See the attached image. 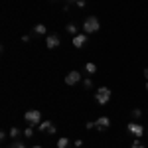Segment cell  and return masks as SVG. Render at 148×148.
<instances>
[{"label":"cell","instance_id":"83f0119b","mask_svg":"<svg viewBox=\"0 0 148 148\" xmlns=\"http://www.w3.org/2000/svg\"><path fill=\"white\" fill-rule=\"evenodd\" d=\"M49 2H56V0H49Z\"/></svg>","mask_w":148,"mask_h":148},{"label":"cell","instance_id":"5bb4252c","mask_svg":"<svg viewBox=\"0 0 148 148\" xmlns=\"http://www.w3.org/2000/svg\"><path fill=\"white\" fill-rule=\"evenodd\" d=\"M20 132H22V130H20L18 126H12V128H10V132H8V134H10V138H18V136H20Z\"/></svg>","mask_w":148,"mask_h":148},{"label":"cell","instance_id":"9c48e42d","mask_svg":"<svg viewBox=\"0 0 148 148\" xmlns=\"http://www.w3.org/2000/svg\"><path fill=\"white\" fill-rule=\"evenodd\" d=\"M46 32H47V28L44 26V24H36V26H34V34L36 36H44Z\"/></svg>","mask_w":148,"mask_h":148},{"label":"cell","instance_id":"e0dca14e","mask_svg":"<svg viewBox=\"0 0 148 148\" xmlns=\"http://www.w3.org/2000/svg\"><path fill=\"white\" fill-rule=\"evenodd\" d=\"M10 148H26V144H24V142H20V140H14V142L10 144Z\"/></svg>","mask_w":148,"mask_h":148},{"label":"cell","instance_id":"5b68a950","mask_svg":"<svg viewBox=\"0 0 148 148\" xmlns=\"http://www.w3.org/2000/svg\"><path fill=\"white\" fill-rule=\"evenodd\" d=\"M59 44H61V38L57 34H47L46 36V46L49 47V49H56V47H59Z\"/></svg>","mask_w":148,"mask_h":148},{"label":"cell","instance_id":"8992f818","mask_svg":"<svg viewBox=\"0 0 148 148\" xmlns=\"http://www.w3.org/2000/svg\"><path fill=\"white\" fill-rule=\"evenodd\" d=\"M79 81H81V73L79 71H69L67 75H65V85H69V87L77 85Z\"/></svg>","mask_w":148,"mask_h":148},{"label":"cell","instance_id":"44dd1931","mask_svg":"<svg viewBox=\"0 0 148 148\" xmlns=\"http://www.w3.org/2000/svg\"><path fill=\"white\" fill-rule=\"evenodd\" d=\"M57 132V128H56V125H51L49 128H47V134H56Z\"/></svg>","mask_w":148,"mask_h":148},{"label":"cell","instance_id":"603a6c76","mask_svg":"<svg viewBox=\"0 0 148 148\" xmlns=\"http://www.w3.org/2000/svg\"><path fill=\"white\" fill-rule=\"evenodd\" d=\"M77 6L79 8H85V0H77Z\"/></svg>","mask_w":148,"mask_h":148},{"label":"cell","instance_id":"277c9868","mask_svg":"<svg viewBox=\"0 0 148 148\" xmlns=\"http://www.w3.org/2000/svg\"><path fill=\"white\" fill-rule=\"evenodd\" d=\"M126 130L134 138H142V134H144V126L140 125V123H128L126 125Z\"/></svg>","mask_w":148,"mask_h":148},{"label":"cell","instance_id":"2e32d148","mask_svg":"<svg viewBox=\"0 0 148 148\" xmlns=\"http://www.w3.org/2000/svg\"><path fill=\"white\" fill-rule=\"evenodd\" d=\"M83 87H85V89H91L93 87V79L91 77H85V79H83Z\"/></svg>","mask_w":148,"mask_h":148},{"label":"cell","instance_id":"d6986e66","mask_svg":"<svg viewBox=\"0 0 148 148\" xmlns=\"http://www.w3.org/2000/svg\"><path fill=\"white\" fill-rule=\"evenodd\" d=\"M85 128H87V130H91V128H97V123H95V121H89V123L85 125Z\"/></svg>","mask_w":148,"mask_h":148},{"label":"cell","instance_id":"8fae6325","mask_svg":"<svg viewBox=\"0 0 148 148\" xmlns=\"http://www.w3.org/2000/svg\"><path fill=\"white\" fill-rule=\"evenodd\" d=\"M85 71H87L89 75H93V73H97V65H95L93 61H89V63H85Z\"/></svg>","mask_w":148,"mask_h":148},{"label":"cell","instance_id":"d4e9b609","mask_svg":"<svg viewBox=\"0 0 148 148\" xmlns=\"http://www.w3.org/2000/svg\"><path fill=\"white\" fill-rule=\"evenodd\" d=\"M71 2H75V4H77V0H67V4H71Z\"/></svg>","mask_w":148,"mask_h":148},{"label":"cell","instance_id":"cb8c5ba5","mask_svg":"<svg viewBox=\"0 0 148 148\" xmlns=\"http://www.w3.org/2000/svg\"><path fill=\"white\" fill-rule=\"evenodd\" d=\"M144 77H146V81H148V67L144 69Z\"/></svg>","mask_w":148,"mask_h":148},{"label":"cell","instance_id":"30bf717a","mask_svg":"<svg viewBox=\"0 0 148 148\" xmlns=\"http://www.w3.org/2000/svg\"><path fill=\"white\" fill-rule=\"evenodd\" d=\"M65 32H67L69 36H77V34H79V30H77L75 24H67V26H65Z\"/></svg>","mask_w":148,"mask_h":148},{"label":"cell","instance_id":"6da1fadb","mask_svg":"<svg viewBox=\"0 0 148 148\" xmlns=\"http://www.w3.org/2000/svg\"><path fill=\"white\" fill-rule=\"evenodd\" d=\"M99 28H101V24H99V18L97 16H87L85 18V22H83V34H95V32H99Z\"/></svg>","mask_w":148,"mask_h":148},{"label":"cell","instance_id":"3957f363","mask_svg":"<svg viewBox=\"0 0 148 148\" xmlns=\"http://www.w3.org/2000/svg\"><path fill=\"white\" fill-rule=\"evenodd\" d=\"M24 119H26V123H28L30 126H38L40 123H42V113H40L38 109H30V111H26Z\"/></svg>","mask_w":148,"mask_h":148},{"label":"cell","instance_id":"7a4b0ae2","mask_svg":"<svg viewBox=\"0 0 148 148\" xmlns=\"http://www.w3.org/2000/svg\"><path fill=\"white\" fill-rule=\"evenodd\" d=\"M111 95H113V91L109 87H99L95 91V101L99 103V105H107V103L111 101Z\"/></svg>","mask_w":148,"mask_h":148},{"label":"cell","instance_id":"4316f807","mask_svg":"<svg viewBox=\"0 0 148 148\" xmlns=\"http://www.w3.org/2000/svg\"><path fill=\"white\" fill-rule=\"evenodd\" d=\"M146 91H148V81H146Z\"/></svg>","mask_w":148,"mask_h":148},{"label":"cell","instance_id":"7c38bea8","mask_svg":"<svg viewBox=\"0 0 148 148\" xmlns=\"http://www.w3.org/2000/svg\"><path fill=\"white\" fill-rule=\"evenodd\" d=\"M51 125H53L51 121H42V123L38 125V130H42V132L46 130V132H47V128H49V126H51Z\"/></svg>","mask_w":148,"mask_h":148},{"label":"cell","instance_id":"4fadbf2b","mask_svg":"<svg viewBox=\"0 0 148 148\" xmlns=\"http://www.w3.org/2000/svg\"><path fill=\"white\" fill-rule=\"evenodd\" d=\"M57 148H69V138L61 136L59 140H57Z\"/></svg>","mask_w":148,"mask_h":148},{"label":"cell","instance_id":"7402d4cb","mask_svg":"<svg viewBox=\"0 0 148 148\" xmlns=\"http://www.w3.org/2000/svg\"><path fill=\"white\" fill-rule=\"evenodd\" d=\"M83 146V140H79V138H77V140H75V148H81Z\"/></svg>","mask_w":148,"mask_h":148},{"label":"cell","instance_id":"52a82bcc","mask_svg":"<svg viewBox=\"0 0 148 148\" xmlns=\"http://www.w3.org/2000/svg\"><path fill=\"white\" fill-rule=\"evenodd\" d=\"M71 44L77 47H83L85 44H87V34H77V36H73V40H71Z\"/></svg>","mask_w":148,"mask_h":148},{"label":"cell","instance_id":"ac0fdd59","mask_svg":"<svg viewBox=\"0 0 148 148\" xmlns=\"http://www.w3.org/2000/svg\"><path fill=\"white\" fill-rule=\"evenodd\" d=\"M130 148H146V146H144V144H142V142H140V140L136 138V140L132 142V146H130Z\"/></svg>","mask_w":148,"mask_h":148},{"label":"cell","instance_id":"9a60e30c","mask_svg":"<svg viewBox=\"0 0 148 148\" xmlns=\"http://www.w3.org/2000/svg\"><path fill=\"white\" fill-rule=\"evenodd\" d=\"M24 136H26V138H32V136H34V126H30V125L26 126V128H24Z\"/></svg>","mask_w":148,"mask_h":148},{"label":"cell","instance_id":"484cf974","mask_svg":"<svg viewBox=\"0 0 148 148\" xmlns=\"http://www.w3.org/2000/svg\"><path fill=\"white\" fill-rule=\"evenodd\" d=\"M32 148H44V146H40V144H36V146H32Z\"/></svg>","mask_w":148,"mask_h":148},{"label":"cell","instance_id":"ba28073f","mask_svg":"<svg viewBox=\"0 0 148 148\" xmlns=\"http://www.w3.org/2000/svg\"><path fill=\"white\" fill-rule=\"evenodd\" d=\"M95 123H97V130H105V128L111 126V119L109 116H99Z\"/></svg>","mask_w":148,"mask_h":148},{"label":"cell","instance_id":"ffe728a7","mask_svg":"<svg viewBox=\"0 0 148 148\" xmlns=\"http://www.w3.org/2000/svg\"><path fill=\"white\" fill-rule=\"evenodd\" d=\"M132 116H134V119H140V116H142V111H140V109H134V111H132Z\"/></svg>","mask_w":148,"mask_h":148}]
</instances>
